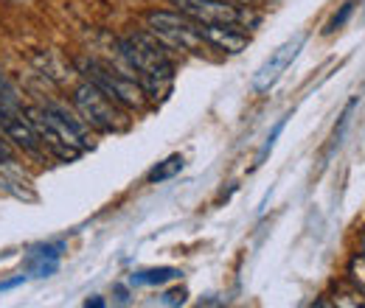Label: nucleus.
<instances>
[{
	"label": "nucleus",
	"mask_w": 365,
	"mask_h": 308,
	"mask_svg": "<svg viewBox=\"0 0 365 308\" xmlns=\"http://www.w3.org/2000/svg\"><path fill=\"white\" fill-rule=\"evenodd\" d=\"M31 118L43 149L59 160H76L82 152L91 149V127L82 121V115H73L65 104H46L26 110Z\"/></svg>",
	"instance_id": "nucleus-1"
},
{
	"label": "nucleus",
	"mask_w": 365,
	"mask_h": 308,
	"mask_svg": "<svg viewBox=\"0 0 365 308\" xmlns=\"http://www.w3.org/2000/svg\"><path fill=\"white\" fill-rule=\"evenodd\" d=\"M121 53L130 62V68L138 73V85L146 95L158 98L172 87L175 65L166 53V45L155 34H130L121 40Z\"/></svg>",
	"instance_id": "nucleus-2"
},
{
	"label": "nucleus",
	"mask_w": 365,
	"mask_h": 308,
	"mask_svg": "<svg viewBox=\"0 0 365 308\" xmlns=\"http://www.w3.org/2000/svg\"><path fill=\"white\" fill-rule=\"evenodd\" d=\"M73 107L82 115V121L91 129H96V132L115 134V132H124L130 127L127 110L121 104H115L107 92H101L96 85H91L88 79L73 90Z\"/></svg>",
	"instance_id": "nucleus-3"
},
{
	"label": "nucleus",
	"mask_w": 365,
	"mask_h": 308,
	"mask_svg": "<svg viewBox=\"0 0 365 308\" xmlns=\"http://www.w3.org/2000/svg\"><path fill=\"white\" fill-rule=\"evenodd\" d=\"M146 23L152 34L163 45L175 51H188V53H205L211 45L202 37V26L185 17L182 11H149Z\"/></svg>",
	"instance_id": "nucleus-4"
},
{
	"label": "nucleus",
	"mask_w": 365,
	"mask_h": 308,
	"mask_svg": "<svg viewBox=\"0 0 365 308\" xmlns=\"http://www.w3.org/2000/svg\"><path fill=\"white\" fill-rule=\"evenodd\" d=\"M82 70H85V79L96 85V87L101 90V92H107L115 104H121L124 110H143V104H146V92L143 87L138 85L135 79H130V76H124V73H115V70H110L107 65H101V62H82Z\"/></svg>",
	"instance_id": "nucleus-5"
},
{
	"label": "nucleus",
	"mask_w": 365,
	"mask_h": 308,
	"mask_svg": "<svg viewBox=\"0 0 365 308\" xmlns=\"http://www.w3.org/2000/svg\"><path fill=\"white\" fill-rule=\"evenodd\" d=\"M178 11L200 26H253L256 17L239 9L233 0H169Z\"/></svg>",
	"instance_id": "nucleus-6"
},
{
	"label": "nucleus",
	"mask_w": 365,
	"mask_h": 308,
	"mask_svg": "<svg viewBox=\"0 0 365 308\" xmlns=\"http://www.w3.org/2000/svg\"><path fill=\"white\" fill-rule=\"evenodd\" d=\"M0 134L11 146L23 149L31 157H40L43 154V143L37 137V129H34L31 118L23 112V107H14V104H9L3 98H0Z\"/></svg>",
	"instance_id": "nucleus-7"
},
{
	"label": "nucleus",
	"mask_w": 365,
	"mask_h": 308,
	"mask_svg": "<svg viewBox=\"0 0 365 308\" xmlns=\"http://www.w3.org/2000/svg\"><path fill=\"white\" fill-rule=\"evenodd\" d=\"M304 43H307V37L298 34V37L287 40L281 48H275L273 53L264 59V65L256 70V76H253V90H256V92H267V90L273 87L275 82L284 76V70L292 65V59L298 56V51L304 48Z\"/></svg>",
	"instance_id": "nucleus-8"
},
{
	"label": "nucleus",
	"mask_w": 365,
	"mask_h": 308,
	"mask_svg": "<svg viewBox=\"0 0 365 308\" xmlns=\"http://www.w3.org/2000/svg\"><path fill=\"white\" fill-rule=\"evenodd\" d=\"M202 37L211 48L225 53H239L247 45V34L239 26H202Z\"/></svg>",
	"instance_id": "nucleus-9"
},
{
	"label": "nucleus",
	"mask_w": 365,
	"mask_h": 308,
	"mask_svg": "<svg viewBox=\"0 0 365 308\" xmlns=\"http://www.w3.org/2000/svg\"><path fill=\"white\" fill-rule=\"evenodd\" d=\"M180 269H172V266H160V269H143V272H135L130 277L133 286H160V283H169L175 277H180Z\"/></svg>",
	"instance_id": "nucleus-10"
},
{
	"label": "nucleus",
	"mask_w": 365,
	"mask_h": 308,
	"mask_svg": "<svg viewBox=\"0 0 365 308\" xmlns=\"http://www.w3.org/2000/svg\"><path fill=\"white\" fill-rule=\"evenodd\" d=\"M182 163H185V160H182L180 154H172L169 160H163L160 166H155V169L149 171V176H146V179H149L152 185H155V182H166V179H172L175 174H180Z\"/></svg>",
	"instance_id": "nucleus-11"
},
{
	"label": "nucleus",
	"mask_w": 365,
	"mask_h": 308,
	"mask_svg": "<svg viewBox=\"0 0 365 308\" xmlns=\"http://www.w3.org/2000/svg\"><path fill=\"white\" fill-rule=\"evenodd\" d=\"M349 280H351V286L357 289V292H363L365 294V255L360 253V255H354L351 261H349Z\"/></svg>",
	"instance_id": "nucleus-12"
},
{
	"label": "nucleus",
	"mask_w": 365,
	"mask_h": 308,
	"mask_svg": "<svg viewBox=\"0 0 365 308\" xmlns=\"http://www.w3.org/2000/svg\"><path fill=\"white\" fill-rule=\"evenodd\" d=\"M354 6H357V0H346L343 3V9L329 20V26H326V34H331V31H337V28H343L346 26V20L354 14Z\"/></svg>",
	"instance_id": "nucleus-13"
},
{
	"label": "nucleus",
	"mask_w": 365,
	"mask_h": 308,
	"mask_svg": "<svg viewBox=\"0 0 365 308\" xmlns=\"http://www.w3.org/2000/svg\"><path fill=\"white\" fill-rule=\"evenodd\" d=\"M287 118H289V115H287ZM287 118H281V121H278V124H275L273 134H270V137H267V143H264V146H262V152H259V157H256V169H259V166H262V163H264V160H267V154H270V152H273V146H275V137H278V134H281V129H284V124H287Z\"/></svg>",
	"instance_id": "nucleus-14"
},
{
	"label": "nucleus",
	"mask_w": 365,
	"mask_h": 308,
	"mask_svg": "<svg viewBox=\"0 0 365 308\" xmlns=\"http://www.w3.org/2000/svg\"><path fill=\"white\" fill-rule=\"evenodd\" d=\"M185 289H172V292H166L163 294V306H182L185 303Z\"/></svg>",
	"instance_id": "nucleus-15"
},
{
	"label": "nucleus",
	"mask_w": 365,
	"mask_h": 308,
	"mask_svg": "<svg viewBox=\"0 0 365 308\" xmlns=\"http://www.w3.org/2000/svg\"><path fill=\"white\" fill-rule=\"evenodd\" d=\"M11 163V152H9V140L0 134V166H9Z\"/></svg>",
	"instance_id": "nucleus-16"
},
{
	"label": "nucleus",
	"mask_w": 365,
	"mask_h": 308,
	"mask_svg": "<svg viewBox=\"0 0 365 308\" xmlns=\"http://www.w3.org/2000/svg\"><path fill=\"white\" fill-rule=\"evenodd\" d=\"M363 255H365V233H363Z\"/></svg>",
	"instance_id": "nucleus-17"
}]
</instances>
